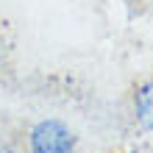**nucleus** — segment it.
<instances>
[{
  "label": "nucleus",
  "instance_id": "f257e3e1",
  "mask_svg": "<svg viewBox=\"0 0 153 153\" xmlns=\"http://www.w3.org/2000/svg\"><path fill=\"white\" fill-rule=\"evenodd\" d=\"M31 153H75V134L61 120H42L28 134Z\"/></svg>",
  "mask_w": 153,
  "mask_h": 153
},
{
  "label": "nucleus",
  "instance_id": "f03ea898",
  "mask_svg": "<svg viewBox=\"0 0 153 153\" xmlns=\"http://www.w3.org/2000/svg\"><path fill=\"white\" fill-rule=\"evenodd\" d=\"M134 117H137L139 128L153 131V78L139 84L134 92Z\"/></svg>",
  "mask_w": 153,
  "mask_h": 153
},
{
  "label": "nucleus",
  "instance_id": "7ed1b4c3",
  "mask_svg": "<svg viewBox=\"0 0 153 153\" xmlns=\"http://www.w3.org/2000/svg\"><path fill=\"white\" fill-rule=\"evenodd\" d=\"M0 153H11V150H6V148H0Z\"/></svg>",
  "mask_w": 153,
  "mask_h": 153
}]
</instances>
